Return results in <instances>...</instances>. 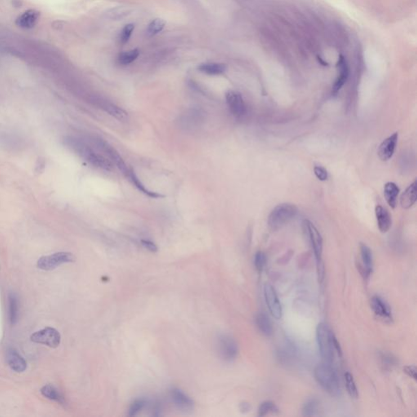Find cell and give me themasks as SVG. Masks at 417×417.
Here are the masks:
<instances>
[{"label":"cell","instance_id":"6da1fadb","mask_svg":"<svg viewBox=\"0 0 417 417\" xmlns=\"http://www.w3.org/2000/svg\"><path fill=\"white\" fill-rule=\"evenodd\" d=\"M315 379L324 391L332 396H338L341 393L340 382L335 369L331 364L323 363L318 364L314 371Z\"/></svg>","mask_w":417,"mask_h":417},{"label":"cell","instance_id":"7a4b0ae2","mask_svg":"<svg viewBox=\"0 0 417 417\" xmlns=\"http://www.w3.org/2000/svg\"><path fill=\"white\" fill-rule=\"evenodd\" d=\"M316 338L322 359L325 363L332 364L334 360L336 351L334 347L335 336L332 333L329 326L324 323L318 324L316 329Z\"/></svg>","mask_w":417,"mask_h":417},{"label":"cell","instance_id":"3957f363","mask_svg":"<svg viewBox=\"0 0 417 417\" xmlns=\"http://www.w3.org/2000/svg\"><path fill=\"white\" fill-rule=\"evenodd\" d=\"M303 226L306 235L308 236L309 240L312 247L313 252L315 254V260L317 263L318 278L319 281L323 282L324 278V264L322 262V254H323V238L320 235V231L315 227V225L309 220H305Z\"/></svg>","mask_w":417,"mask_h":417},{"label":"cell","instance_id":"277c9868","mask_svg":"<svg viewBox=\"0 0 417 417\" xmlns=\"http://www.w3.org/2000/svg\"><path fill=\"white\" fill-rule=\"evenodd\" d=\"M297 213L295 205L283 203L273 208L268 217V225L273 231L281 228L282 226L290 222Z\"/></svg>","mask_w":417,"mask_h":417},{"label":"cell","instance_id":"5b68a950","mask_svg":"<svg viewBox=\"0 0 417 417\" xmlns=\"http://www.w3.org/2000/svg\"><path fill=\"white\" fill-rule=\"evenodd\" d=\"M217 351L220 357L226 362L235 360L238 355V345L231 336L221 334L217 339Z\"/></svg>","mask_w":417,"mask_h":417},{"label":"cell","instance_id":"8992f818","mask_svg":"<svg viewBox=\"0 0 417 417\" xmlns=\"http://www.w3.org/2000/svg\"><path fill=\"white\" fill-rule=\"evenodd\" d=\"M74 261H75V257L73 256V253H68V252H59L51 255L40 257L37 262V266L38 268L42 269V270L51 271L61 264L73 262Z\"/></svg>","mask_w":417,"mask_h":417},{"label":"cell","instance_id":"52a82bcc","mask_svg":"<svg viewBox=\"0 0 417 417\" xmlns=\"http://www.w3.org/2000/svg\"><path fill=\"white\" fill-rule=\"evenodd\" d=\"M30 339L32 342L46 345L51 348H56L60 344V333L56 329L49 327L33 333Z\"/></svg>","mask_w":417,"mask_h":417},{"label":"cell","instance_id":"ba28073f","mask_svg":"<svg viewBox=\"0 0 417 417\" xmlns=\"http://www.w3.org/2000/svg\"><path fill=\"white\" fill-rule=\"evenodd\" d=\"M265 301H266V304L268 307L269 311L271 313L273 317L276 319V320H280L282 317V306L280 304V300L278 297L276 292L275 289L273 288L271 284H265L264 289Z\"/></svg>","mask_w":417,"mask_h":417},{"label":"cell","instance_id":"9c48e42d","mask_svg":"<svg viewBox=\"0 0 417 417\" xmlns=\"http://www.w3.org/2000/svg\"><path fill=\"white\" fill-rule=\"evenodd\" d=\"M95 142H96V145H97L99 149H101L102 151L106 153L107 155L109 156L110 160L114 162L116 167H118V168L122 171V173L128 177L130 169H128L122 157L119 155V153L116 151L113 147L110 146L108 143L105 142L104 140L98 139V140H95Z\"/></svg>","mask_w":417,"mask_h":417},{"label":"cell","instance_id":"30bf717a","mask_svg":"<svg viewBox=\"0 0 417 417\" xmlns=\"http://www.w3.org/2000/svg\"><path fill=\"white\" fill-rule=\"evenodd\" d=\"M226 101L233 115L240 118L246 113V105L244 99L237 91H229L226 94Z\"/></svg>","mask_w":417,"mask_h":417},{"label":"cell","instance_id":"8fae6325","mask_svg":"<svg viewBox=\"0 0 417 417\" xmlns=\"http://www.w3.org/2000/svg\"><path fill=\"white\" fill-rule=\"evenodd\" d=\"M398 140H399V133L395 132L393 135L386 138V140L381 144L378 149V156L381 160L386 162L393 157L395 149L397 146Z\"/></svg>","mask_w":417,"mask_h":417},{"label":"cell","instance_id":"7c38bea8","mask_svg":"<svg viewBox=\"0 0 417 417\" xmlns=\"http://www.w3.org/2000/svg\"><path fill=\"white\" fill-rule=\"evenodd\" d=\"M171 397L175 405L180 410L185 412L193 410L194 402L180 389H172L171 391Z\"/></svg>","mask_w":417,"mask_h":417},{"label":"cell","instance_id":"4fadbf2b","mask_svg":"<svg viewBox=\"0 0 417 417\" xmlns=\"http://www.w3.org/2000/svg\"><path fill=\"white\" fill-rule=\"evenodd\" d=\"M371 307L373 312L382 320H392V313L388 304L379 296H374L371 299Z\"/></svg>","mask_w":417,"mask_h":417},{"label":"cell","instance_id":"5bb4252c","mask_svg":"<svg viewBox=\"0 0 417 417\" xmlns=\"http://www.w3.org/2000/svg\"><path fill=\"white\" fill-rule=\"evenodd\" d=\"M360 257L362 261V274L365 279H369L373 272V253L366 244H360Z\"/></svg>","mask_w":417,"mask_h":417},{"label":"cell","instance_id":"9a60e30c","mask_svg":"<svg viewBox=\"0 0 417 417\" xmlns=\"http://www.w3.org/2000/svg\"><path fill=\"white\" fill-rule=\"evenodd\" d=\"M377 226L381 232L386 233L392 226V218L389 211L382 206H377L375 208Z\"/></svg>","mask_w":417,"mask_h":417},{"label":"cell","instance_id":"2e32d148","mask_svg":"<svg viewBox=\"0 0 417 417\" xmlns=\"http://www.w3.org/2000/svg\"><path fill=\"white\" fill-rule=\"evenodd\" d=\"M7 362L9 367L16 373H22L26 369V362L14 349L7 350Z\"/></svg>","mask_w":417,"mask_h":417},{"label":"cell","instance_id":"e0dca14e","mask_svg":"<svg viewBox=\"0 0 417 417\" xmlns=\"http://www.w3.org/2000/svg\"><path fill=\"white\" fill-rule=\"evenodd\" d=\"M337 68L339 69V75L337 77L335 83L333 85V91L334 93H337L344 86L346 81L349 78V67L347 65L346 60L343 56H340L339 60L337 63Z\"/></svg>","mask_w":417,"mask_h":417},{"label":"cell","instance_id":"ac0fdd59","mask_svg":"<svg viewBox=\"0 0 417 417\" xmlns=\"http://www.w3.org/2000/svg\"><path fill=\"white\" fill-rule=\"evenodd\" d=\"M39 16L40 13L38 11L28 10L16 19V24L22 29H31L38 22Z\"/></svg>","mask_w":417,"mask_h":417},{"label":"cell","instance_id":"d6986e66","mask_svg":"<svg viewBox=\"0 0 417 417\" xmlns=\"http://www.w3.org/2000/svg\"><path fill=\"white\" fill-rule=\"evenodd\" d=\"M417 181L409 185V188L402 194L400 203L403 208H409L417 202Z\"/></svg>","mask_w":417,"mask_h":417},{"label":"cell","instance_id":"ffe728a7","mask_svg":"<svg viewBox=\"0 0 417 417\" xmlns=\"http://www.w3.org/2000/svg\"><path fill=\"white\" fill-rule=\"evenodd\" d=\"M400 194V188L393 182L386 183L384 186V197L387 204L392 208L397 206L398 197Z\"/></svg>","mask_w":417,"mask_h":417},{"label":"cell","instance_id":"44dd1931","mask_svg":"<svg viewBox=\"0 0 417 417\" xmlns=\"http://www.w3.org/2000/svg\"><path fill=\"white\" fill-rule=\"evenodd\" d=\"M198 69L208 75H220L226 71L227 67L223 63L208 62L198 65Z\"/></svg>","mask_w":417,"mask_h":417},{"label":"cell","instance_id":"7402d4cb","mask_svg":"<svg viewBox=\"0 0 417 417\" xmlns=\"http://www.w3.org/2000/svg\"><path fill=\"white\" fill-rule=\"evenodd\" d=\"M101 107L104 111L109 113V115H111L112 117L120 122H127L129 120L128 113L120 107L117 106L116 104L105 101L101 104Z\"/></svg>","mask_w":417,"mask_h":417},{"label":"cell","instance_id":"603a6c76","mask_svg":"<svg viewBox=\"0 0 417 417\" xmlns=\"http://www.w3.org/2000/svg\"><path fill=\"white\" fill-rule=\"evenodd\" d=\"M255 324L260 332L266 337L272 335V324L265 313H258L255 316Z\"/></svg>","mask_w":417,"mask_h":417},{"label":"cell","instance_id":"cb8c5ba5","mask_svg":"<svg viewBox=\"0 0 417 417\" xmlns=\"http://www.w3.org/2000/svg\"><path fill=\"white\" fill-rule=\"evenodd\" d=\"M131 12H132V9L131 7L120 6V7H113V8L107 10L104 12V17L109 20H122L123 18L129 16Z\"/></svg>","mask_w":417,"mask_h":417},{"label":"cell","instance_id":"d4e9b609","mask_svg":"<svg viewBox=\"0 0 417 417\" xmlns=\"http://www.w3.org/2000/svg\"><path fill=\"white\" fill-rule=\"evenodd\" d=\"M128 178L130 180H131L132 184H133V185L137 188L138 190H140L141 193H145V195H148L149 197H150V198H159L163 197V196L161 195L159 193L149 191V189H146V187L143 185L142 182L139 180V178L137 177L136 173H135L132 170H130Z\"/></svg>","mask_w":417,"mask_h":417},{"label":"cell","instance_id":"484cf974","mask_svg":"<svg viewBox=\"0 0 417 417\" xmlns=\"http://www.w3.org/2000/svg\"><path fill=\"white\" fill-rule=\"evenodd\" d=\"M320 411V403L316 399H310L305 403L302 408V414L305 417L318 415Z\"/></svg>","mask_w":417,"mask_h":417},{"label":"cell","instance_id":"4316f807","mask_svg":"<svg viewBox=\"0 0 417 417\" xmlns=\"http://www.w3.org/2000/svg\"><path fill=\"white\" fill-rule=\"evenodd\" d=\"M41 393L49 400H54L60 404H64V398L53 386H46L41 389Z\"/></svg>","mask_w":417,"mask_h":417},{"label":"cell","instance_id":"83f0119b","mask_svg":"<svg viewBox=\"0 0 417 417\" xmlns=\"http://www.w3.org/2000/svg\"><path fill=\"white\" fill-rule=\"evenodd\" d=\"M139 56H140L139 49H132L130 51H123L118 56V62L122 65H127V64L134 62Z\"/></svg>","mask_w":417,"mask_h":417},{"label":"cell","instance_id":"f1b7e54d","mask_svg":"<svg viewBox=\"0 0 417 417\" xmlns=\"http://www.w3.org/2000/svg\"><path fill=\"white\" fill-rule=\"evenodd\" d=\"M166 21L161 18H157L152 20L147 28V34L149 36H154L162 32L166 26Z\"/></svg>","mask_w":417,"mask_h":417},{"label":"cell","instance_id":"f546056e","mask_svg":"<svg viewBox=\"0 0 417 417\" xmlns=\"http://www.w3.org/2000/svg\"><path fill=\"white\" fill-rule=\"evenodd\" d=\"M9 320L11 324H15L18 320V302L16 296L9 295L8 297Z\"/></svg>","mask_w":417,"mask_h":417},{"label":"cell","instance_id":"4dcf8cb0","mask_svg":"<svg viewBox=\"0 0 417 417\" xmlns=\"http://www.w3.org/2000/svg\"><path fill=\"white\" fill-rule=\"evenodd\" d=\"M345 382H346V389L348 394L352 399H357L359 396L358 393L357 386L355 385V380L353 376L350 373H345Z\"/></svg>","mask_w":417,"mask_h":417},{"label":"cell","instance_id":"1f68e13d","mask_svg":"<svg viewBox=\"0 0 417 417\" xmlns=\"http://www.w3.org/2000/svg\"><path fill=\"white\" fill-rule=\"evenodd\" d=\"M279 409L275 404L271 401H265L260 405L258 409V416L259 417H265L269 415L270 413H277Z\"/></svg>","mask_w":417,"mask_h":417},{"label":"cell","instance_id":"d6a6232c","mask_svg":"<svg viewBox=\"0 0 417 417\" xmlns=\"http://www.w3.org/2000/svg\"><path fill=\"white\" fill-rule=\"evenodd\" d=\"M146 405V401L145 400H136L131 404L130 409H129V416L130 417H136L143 410Z\"/></svg>","mask_w":417,"mask_h":417},{"label":"cell","instance_id":"836d02e7","mask_svg":"<svg viewBox=\"0 0 417 417\" xmlns=\"http://www.w3.org/2000/svg\"><path fill=\"white\" fill-rule=\"evenodd\" d=\"M266 263V257L262 251H258L254 256V266L258 272H262Z\"/></svg>","mask_w":417,"mask_h":417},{"label":"cell","instance_id":"e575fe53","mask_svg":"<svg viewBox=\"0 0 417 417\" xmlns=\"http://www.w3.org/2000/svg\"><path fill=\"white\" fill-rule=\"evenodd\" d=\"M135 29V25L133 24H127L122 29L120 34V42L122 44H125L128 42L131 38V34Z\"/></svg>","mask_w":417,"mask_h":417},{"label":"cell","instance_id":"d590c367","mask_svg":"<svg viewBox=\"0 0 417 417\" xmlns=\"http://www.w3.org/2000/svg\"><path fill=\"white\" fill-rule=\"evenodd\" d=\"M314 173H315V176L317 177L318 180H320V181H325V180H328V171L324 167L315 166L314 167Z\"/></svg>","mask_w":417,"mask_h":417},{"label":"cell","instance_id":"8d00e7d4","mask_svg":"<svg viewBox=\"0 0 417 417\" xmlns=\"http://www.w3.org/2000/svg\"><path fill=\"white\" fill-rule=\"evenodd\" d=\"M141 244H142L143 246L145 247V249H148L150 252L156 253L158 251L157 244L154 242L151 241V240H141Z\"/></svg>","mask_w":417,"mask_h":417},{"label":"cell","instance_id":"74e56055","mask_svg":"<svg viewBox=\"0 0 417 417\" xmlns=\"http://www.w3.org/2000/svg\"><path fill=\"white\" fill-rule=\"evenodd\" d=\"M404 373L411 378L417 381V368L414 365H409L404 368Z\"/></svg>","mask_w":417,"mask_h":417},{"label":"cell","instance_id":"f35d334b","mask_svg":"<svg viewBox=\"0 0 417 417\" xmlns=\"http://www.w3.org/2000/svg\"><path fill=\"white\" fill-rule=\"evenodd\" d=\"M382 360H383L384 364H388L387 366H391V364H394V363H395V359H393L392 356L390 355H383Z\"/></svg>","mask_w":417,"mask_h":417},{"label":"cell","instance_id":"ab89813d","mask_svg":"<svg viewBox=\"0 0 417 417\" xmlns=\"http://www.w3.org/2000/svg\"><path fill=\"white\" fill-rule=\"evenodd\" d=\"M251 406L250 404H248V403H241L240 405V410L241 413H249V411H250Z\"/></svg>","mask_w":417,"mask_h":417}]
</instances>
